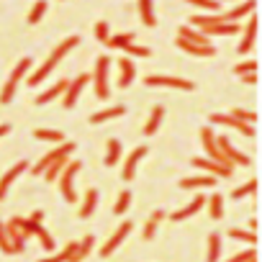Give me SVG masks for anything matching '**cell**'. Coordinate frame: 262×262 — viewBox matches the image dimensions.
<instances>
[{"label": "cell", "instance_id": "1", "mask_svg": "<svg viewBox=\"0 0 262 262\" xmlns=\"http://www.w3.org/2000/svg\"><path fill=\"white\" fill-rule=\"evenodd\" d=\"M77 44H80V39H77V36L64 39V41H62V44H59V47H57V49H54V52L47 57V62H44V64L36 70V72H31V75H29V85H31V88H39V85H41V80H47V77L52 75V70H54V67H57V64H59V62H62L67 54H70V49H75Z\"/></svg>", "mask_w": 262, "mask_h": 262}, {"label": "cell", "instance_id": "2", "mask_svg": "<svg viewBox=\"0 0 262 262\" xmlns=\"http://www.w3.org/2000/svg\"><path fill=\"white\" fill-rule=\"evenodd\" d=\"M108 67H111V57L100 54L95 59V70H93V88H95V98L98 100H108L111 98V88H108Z\"/></svg>", "mask_w": 262, "mask_h": 262}, {"label": "cell", "instance_id": "3", "mask_svg": "<svg viewBox=\"0 0 262 262\" xmlns=\"http://www.w3.org/2000/svg\"><path fill=\"white\" fill-rule=\"evenodd\" d=\"M31 70V59L29 57H24L18 64H16V70L11 72V77H8V82H6V88L0 90V103L3 105H8L13 98H16V90H18V85H21V80L26 77V72Z\"/></svg>", "mask_w": 262, "mask_h": 262}, {"label": "cell", "instance_id": "4", "mask_svg": "<svg viewBox=\"0 0 262 262\" xmlns=\"http://www.w3.org/2000/svg\"><path fill=\"white\" fill-rule=\"evenodd\" d=\"M80 170H82V162H80V160H72V162L64 165L62 175L57 178V180H59V193H62V198H64L67 203H75V201H77V193H75V175H77Z\"/></svg>", "mask_w": 262, "mask_h": 262}, {"label": "cell", "instance_id": "5", "mask_svg": "<svg viewBox=\"0 0 262 262\" xmlns=\"http://www.w3.org/2000/svg\"><path fill=\"white\" fill-rule=\"evenodd\" d=\"M75 149H77V144H75V142H62V147H57V149L47 152V155H44V157H41V160H39L34 167H31V175H41V172H44V170H47V167H49L54 160H59V157H70Z\"/></svg>", "mask_w": 262, "mask_h": 262}, {"label": "cell", "instance_id": "6", "mask_svg": "<svg viewBox=\"0 0 262 262\" xmlns=\"http://www.w3.org/2000/svg\"><path fill=\"white\" fill-rule=\"evenodd\" d=\"M201 142H203V149H206V157L208 160H213V162H219V165H226V167H234L224 155H221V149H219V144H216V134H213V128H201Z\"/></svg>", "mask_w": 262, "mask_h": 262}, {"label": "cell", "instance_id": "7", "mask_svg": "<svg viewBox=\"0 0 262 262\" xmlns=\"http://www.w3.org/2000/svg\"><path fill=\"white\" fill-rule=\"evenodd\" d=\"M147 88H175V90H195V82L183 77H167V75H152L144 80Z\"/></svg>", "mask_w": 262, "mask_h": 262}, {"label": "cell", "instance_id": "8", "mask_svg": "<svg viewBox=\"0 0 262 262\" xmlns=\"http://www.w3.org/2000/svg\"><path fill=\"white\" fill-rule=\"evenodd\" d=\"M211 123H221V126H226V128L239 131V134H244V137H254V134H257L252 123H244V121L234 118L231 113H211Z\"/></svg>", "mask_w": 262, "mask_h": 262}, {"label": "cell", "instance_id": "9", "mask_svg": "<svg viewBox=\"0 0 262 262\" xmlns=\"http://www.w3.org/2000/svg\"><path fill=\"white\" fill-rule=\"evenodd\" d=\"M216 144H219L221 155H224V157H226V160H229L234 167H236V165H242V167H249V162H252V160H249L244 152H239V149H236V147H234V144L226 139V137H216Z\"/></svg>", "mask_w": 262, "mask_h": 262}, {"label": "cell", "instance_id": "10", "mask_svg": "<svg viewBox=\"0 0 262 262\" xmlns=\"http://www.w3.org/2000/svg\"><path fill=\"white\" fill-rule=\"evenodd\" d=\"M131 229H134V224H131V221H123V224L113 231V236H111V239L100 247V257H111V254H113V252L123 244V239L131 234Z\"/></svg>", "mask_w": 262, "mask_h": 262}, {"label": "cell", "instance_id": "11", "mask_svg": "<svg viewBox=\"0 0 262 262\" xmlns=\"http://www.w3.org/2000/svg\"><path fill=\"white\" fill-rule=\"evenodd\" d=\"M90 82V75H77L75 80H70V85H67V90H64V108L70 111V108H75V103H77V98H80V93L85 90V85Z\"/></svg>", "mask_w": 262, "mask_h": 262}, {"label": "cell", "instance_id": "12", "mask_svg": "<svg viewBox=\"0 0 262 262\" xmlns=\"http://www.w3.org/2000/svg\"><path fill=\"white\" fill-rule=\"evenodd\" d=\"M193 167L206 170V172H213L216 178H231V172H234V167L219 165V162H213V160H208V157H195V160H193Z\"/></svg>", "mask_w": 262, "mask_h": 262}, {"label": "cell", "instance_id": "13", "mask_svg": "<svg viewBox=\"0 0 262 262\" xmlns=\"http://www.w3.org/2000/svg\"><path fill=\"white\" fill-rule=\"evenodd\" d=\"M257 29H259V21H257V16L252 13V18H249V24H247V29H244V34H242V41H239V47H236V52H239V54H247V52L254 47Z\"/></svg>", "mask_w": 262, "mask_h": 262}, {"label": "cell", "instance_id": "14", "mask_svg": "<svg viewBox=\"0 0 262 262\" xmlns=\"http://www.w3.org/2000/svg\"><path fill=\"white\" fill-rule=\"evenodd\" d=\"M26 170H29V162H26V160H21V162H16V165H13L3 178H0V201H3V198L8 195V188L13 185V180H16L21 172H26Z\"/></svg>", "mask_w": 262, "mask_h": 262}, {"label": "cell", "instance_id": "15", "mask_svg": "<svg viewBox=\"0 0 262 262\" xmlns=\"http://www.w3.org/2000/svg\"><path fill=\"white\" fill-rule=\"evenodd\" d=\"M147 147H137L134 152H131L128 157H126V162H123V172H121V178L123 180H131L134 178V172H137V165H139V160H144L147 157Z\"/></svg>", "mask_w": 262, "mask_h": 262}, {"label": "cell", "instance_id": "16", "mask_svg": "<svg viewBox=\"0 0 262 262\" xmlns=\"http://www.w3.org/2000/svg\"><path fill=\"white\" fill-rule=\"evenodd\" d=\"M206 206V195H195L185 208H180V211H175V213H170V219L172 221H185V219H190V216H195L201 208Z\"/></svg>", "mask_w": 262, "mask_h": 262}, {"label": "cell", "instance_id": "17", "mask_svg": "<svg viewBox=\"0 0 262 262\" xmlns=\"http://www.w3.org/2000/svg\"><path fill=\"white\" fill-rule=\"evenodd\" d=\"M118 67H121V77H118V88L123 90V88H128L131 82L137 80V67H134V62H131L128 57H121L118 59Z\"/></svg>", "mask_w": 262, "mask_h": 262}, {"label": "cell", "instance_id": "18", "mask_svg": "<svg viewBox=\"0 0 262 262\" xmlns=\"http://www.w3.org/2000/svg\"><path fill=\"white\" fill-rule=\"evenodd\" d=\"M67 85H70V80H57L49 90H44L41 95H36V105H47V103H52L54 98H59V95H64V90H67Z\"/></svg>", "mask_w": 262, "mask_h": 262}, {"label": "cell", "instance_id": "19", "mask_svg": "<svg viewBox=\"0 0 262 262\" xmlns=\"http://www.w3.org/2000/svg\"><path fill=\"white\" fill-rule=\"evenodd\" d=\"M162 118H165V105H155V108H152V113H149V118H147V123H144V128H142V134H144V137L157 134Z\"/></svg>", "mask_w": 262, "mask_h": 262}, {"label": "cell", "instance_id": "20", "mask_svg": "<svg viewBox=\"0 0 262 262\" xmlns=\"http://www.w3.org/2000/svg\"><path fill=\"white\" fill-rule=\"evenodd\" d=\"M239 31H242V26L229 24V21L216 24V26H206V29H201V34H203V36H234V34H239Z\"/></svg>", "mask_w": 262, "mask_h": 262}, {"label": "cell", "instance_id": "21", "mask_svg": "<svg viewBox=\"0 0 262 262\" xmlns=\"http://www.w3.org/2000/svg\"><path fill=\"white\" fill-rule=\"evenodd\" d=\"M175 44H178V49H183L185 54H193V57H216V47H198V44H190L180 36Z\"/></svg>", "mask_w": 262, "mask_h": 262}, {"label": "cell", "instance_id": "22", "mask_svg": "<svg viewBox=\"0 0 262 262\" xmlns=\"http://www.w3.org/2000/svg\"><path fill=\"white\" fill-rule=\"evenodd\" d=\"M213 185H216L213 175H195V178H183L180 180L183 190H198V188H213Z\"/></svg>", "mask_w": 262, "mask_h": 262}, {"label": "cell", "instance_id": "23", "mask_svg": "<svg viewBox=\"0 0 262 262\" xmlns=\"http://www.w3.org/2000/svg\"><path fill=\"white\" fill-rule=\"evenodd\" d=\"M6 231H8V239H11V244H13V252H16V254H21V252L26 249V234L16 226V221H13V219L6 224Z\"/></svg>", "mask_w": 262, "mask_h": 262}, {"label": "cell", "instance_id": "24", "mask_svg": "<svg viewBox=\"0 0 262 262\" xmlns=\"http://www.w3.org/2000/svg\"><path fill=\"white\" fill-rule=\"evenodd\" d=\"M254 8H257V0H247V3H242V6H236V8L226 11V13H224V21L234 24V21H239V18H244V16L254 13Z\"/></svg>", "mask_w": 262, "mask_h": 262}, {"label": "cell", "instance_id": "25", "mask_svg": "<svg viewBox=\"0 0 262 262\" xmlns=\"http://www.w3.org/2000/svg\"><path fill=\"white\" fill-rule=\"evenodd\" d=\"M121 142L118 139H108V144H105V157H103V165L105 167H116L118 165V160H121Z\"/></svg>", "mask_w": 262, "mask_h": 262}, {"label": "cell", "instance_id": "26", "mask_svg": "<svg viewBox=\"0 0 262 262\" xmlns=\"http://www.w3.org/2000/svg\"><path fill=\"white\" fill-rule=\"evenodd\" d=\"M221 257V236L213 231L208 234V242H206V262H219Z\"/></svg>", "mask_w": 262, "mask_h": 262}, {"label": "cell", "instance_id": "27", "mask_svg": "<svg viewBox=\"0 0 262 262\" xmlns=\"http://www.w3.org/2000/svg\"><path fill=\"white\" fill-rule=\"evenodd\" d=\"M139 13H142L144 26H149V29H155V26H157V16H155V0H139Z\"/></svg>", "mask_w": 262, "mask_h": 262}, {"label": "cell", "instance_id": "28", "mask_svg": "<svg viewBox=\"0 0 262 262\" xmlns=\"http://www.w3.org/2000/svg\"><path fill=\"white\" fill-rule=\"evenodd\" d=\"M178 36H180V39H185V41H190V44H198V47H211V44H208V36H203L201 31L188 29V26H180Z\"/></svg>", "mask_w": 262, "mask_h": 262}, {"label": "cell", "instance_id": "29", "mask_svg": "<svg viewBox=\"0 0 262 262\" xmlns=\"http://www.w3.org/2000/svg\"><path fill=\"white\" fill-rule=\"evenodd\" d=\"M126 113V105H113V108H105V111H98L90 116V123H103V121H111V118H118Z\"/></svg>", "mask_w": 262, "mask_h": 262}, {"label": "cell", "instance_id": "30", "mask_svg": "<svg viewBox=\"0 0 262 262\" xmlns=\"http://www.w3.org/2000/svg\"><path fill=\"white\" fill-rule=\"evenodd\" d=\"M95 206H98V190L95 188H90L88 193H85V201H82V206H80V219H90L93 216V211H95Z\"/></svg>", "mask_w": 262, "mask_h": 262}, {"label": "cell", "instance_id": "31", "mask_svg": "<svg viewBox=\"0 0 262 262\" xmlns=\"http://www.w3.org/2000/svg\"><path fill=\"white\" fill-rule=\"evenodd\" d=\"M93 244H95V236H93V234L82 236V242H77V249H75V254H72V259H70V262H82V259L90 254Z\"/></svg>", "mask_w": 262, "mask_h": 262}, {"label": "cell", "instance_id": "32", "mask_svg": "<svg viewBox=\"0 0 262 262\" xmlns=\"http://www.w3.org/2000/svg\"><path fill=\"white\" fill-rule=\"evenodd\" d=\"M67 162H70V157H59V160H54V162L44 170V180H47V183H57V178L62 175V170H64Z\"/></svg>", "mask_w": 262, "mask_h": 262}, {"label": "cell", "instance_id": "33", "mask_svg": "<svg viewBox=\"0 0 262 262\" xmlns=\"http://www.w3.org/2000/svg\"><path fill=\"white\" fill-rule=\"evenodd\" d=\"M34 137L39 142H54V144H62L64 142V131H54V128H36Z\"/></svg>", "mask_w": 262, "mask_h": 262}, {"label": "cell", "instance_id": "34", "mask_svg": "<svg viewBox=\"0 0 262 262\" xmlns=\"http://www.w3.org/2000/svg\"><path fill=\"white\" fill-rule=\"evenodd\" d=\"M208 216H211L213 221L224 219V195H221V193H213V195H211V201H208Z\"/></svg>", "mask_w": 262, "mask_h": 262}, {"label": "cell", "instance_id": "35", "mask_svg": "<svg viewBox=\"0 0 262 262\" xmlns=\"http://www.w3.org/2000/svg\"><path fill=\"white\" fill-rule=\"evenodd\" d=\"M259 190V183H257V178H252L249 183H244V185H239L234 193H231V198L234 201H239V198H247V195H254Z\"/></svg>", "mask_w": 262, "mask_h": 262}, {"label": "cell", "instance_id": "36", "mask_svg": "<svg viewBox=\"0 0 262 262\" xmlns=\"http://www.w3.org/2000/svg\"><path fill=\"white\" fill-rule=\"evenodd\" d=\"M75 249H77V242H70L59 254H54V257H44V259H39V262H70L72 254H75Z\"/></svg>", "mask_w": 262, "mask_h": 262}, {"label": "cell", "instance_id": "37", "mask_svg": "<svg viewBox=\"0 0 262 262\" xmlns=\"http://www.w3.org/2000/svg\"><path fill=\"white\" fill-rule=\"evenodd\" d=\"M128 44H134V34H131V31L108 39V47H111V49H123V47H128Z\"/></svg>", "mask_w": 262, "mask_h": 262}, {"label": "cell", "instance_id": "38", "mask_svg": "<svg viewBox=\"0 0 262 262\" xmlns=\"http://www.w3.org/2000/svg\"><path fill=\"white\" fill-rule=\"evenodd\" d=\"M44 13H47V3H44V0H36L34 8H31V13H29V24L36 26V24L44 18Z\"/></svg>", "mask_w": 262, "mask_h": 262}, {"label": "cell", "instance_id": "39", "mask_svg": "<svg viewBox=\"0 0 262 262\" xmlns=\"http://www.w3.org/2000/svg\"><path fill=\"white\" fill-rule=\"evenodd\" d=\"M234 118H239V121H244V123H257V111H244V108H231L229 111Z\"/></svg>", "mask_w": 262, "mask_h": 262}, {"label": "cell", "instance_id": "40", "mask_svg": "<svg viewBox=\"0 0 262 262\" xmlns=\"http://www.w3.org/2000/svg\"><path fill=\"white\" fill-rule=\"evenodd\" d=\"M128 206H131V193H128V190H123V193L118 195L116 206H113V213H116V216H123Z\"/></svg>", "mask_w": 262, "mask_h": 262}, {"label": "cell", "instance_id": "41", "mask_svg": "<svg viewBox=\"0 0 262 262\" xmlns=\"http://www.w3.org/2000/svg\"><path fill=\"white\" fill-rule=\"evenodd\" d=\"M231 239H239V242H247V244H257V234L254 231H244V229H231L229 231Z\"/></svg>", "mask_w": 262, "mask_h": 262}, {"label": "cell", "instance_id": "42", "mask_svg": "<svg viewBox=\"0 0 262 262\" xmlns=\"http://www.w3.org/2000/svg\"><path fill=\"white\" fill-rule=\"evenodd\" d=\"M0 252L3 254H16L13 252V244H11V239H8V231H6V224L0 221Z\"/></svg>", "mask_w": 262, "mask_h": 262}, {"label": "cell", "instance_id": "43", "mask_svg": "<svg viewBox=\"0 0 262 262\" xmlns=\"http://www.w3.org/2000/svg\"><path fill=\"white\" fill-rule=\"evenodd\" d=\"M36 236H39V242H41V249H44V252H54V239H52V234H49L44 226H41V231H39Z\"/></svg>", "mask_w": 262, "mask_h": 262}, {"label": "cell", "instance_id": "44", "mask_svg": "<svg viewBox=\"0 0 262 262\" xmlns=\"http://www.w3.org/2000/svg\"><path fill=\"white\" fill-rule=\"evenodd\" d=\"M257 67H259V64H257L254 59H249V62H239V64L234 67V72H236V75L242 77V75H249V72H257Z\"/></svg>", "mask_w": 262, "mask_h": 262}, {"label": "cell", "instance_id": "45", "mask_svg": "<svg viewBox=\"0 0 262 262\" xmlns=\"http://www.w3.org/2000/svg\"><path fill=\"white\" fill-rule=\"evenodd\" d=\"M226 262H257V252L254 249H247V252H236L231 259H226Z\"/></svg>", "mask_w": 262, "mask_h": 262}, {"label": "cell", "instance_id": "46", "mask_svg": "<svg viewBox=\"0 0 262 262\" xmlns=\"http://www.w3.org/2000/svg\"><path fill=\"white\" fill-rule=\"evenodd\" d=\"M185 3L198 6V8H206V11H219V8H221L219 0H185Z\"/></svg>", "mask_w": 262, "mask_h": 262}, {"label": "cell", "instance_id": "47", "mask_svg": "<svg viewBox=\"0 0 262 262\" xmlns=\"http://www.w3.org/2000/svg\"><path fill=\"white\" fill-rule=\"evenodd\" d=\"M123 52H126V54H131V57H149V54H152V49H147V47H137V44L123 47Z\"/></svg>", "mask_w": 262, "mask_h": 262}, {"label": "cell", "instance_id": "48", "mask_svg": "<svg viewBox=\"0 0 262 262\" xmlns=\"http://www.w3.org/2000/svg\"><path fill=\"white\" fill-rule=\"evenodd\" d=\"M95 39L98 41H108L111 39V31H108V24L105 21H98L95 24Z\"/></svg>", "mask_w": 262, "mask_h": 262}, {"label": "cell", "instance_id": "49", "mask_svg": "<svg viewBox=\"0 0 262 262\" xmlns=\"http://www.w3.org/2000/svg\"><path fill=\"white\" fill-rule=\"evenodd\" d=\"M157 234V221H147L144 224V239H152Z\"/></svg>", "mask_w": 262, "mask_h": 262}, {"label": "cell", "instance_id": "50", "mask_svg": "<svg viewBox=\"0 0 262 262\" xmlns=\"http://www.w3.org/2000/svg\"><path fill=\"white\" fill-rule=\"evenodd\" d=\"M242 80L247 85H257V72H249V75H242Z\"/></svg>", "mask_w": 262, "mask_h": 262}, {"label": "cell", "instance_id": "51", "mask_svg": "<svg viewBox=\"0 0 262 262\" xmlns=\"http://www.w3.org/2000/svg\"><path fill=\"white\" fill-rule=\"evenodd\" d=\"M162 219H165V211H160V208H157V211H152V216H149V221H157V224H160Z\"/></svg>", "mask_w": 262, "mask_h": 262}, {"label": "cell", "instance_id": "52", "mask_svg": "<svg viewBox=\"0 0 262 262\" xmlns=\"http://www.w3.org/2000/svg\"><path fill=\"white\" fill-rule=\"evenodd\" d=\"M29 219H31V221H39V224H41V219H44V211H34V213H31Z\"/></svg>", "mask_w": 262, "mask_h": 262}, {"label": "cell", "instance_id": "53", "mask_svg": "<svg viewBox=\"0 0 262 262\" xmlns=\"http://www.w3.org/2000/svg\"><path fill=\"white\" fill-rule=\"evenodd\" d=\"M8 131H11V123H0V137H6Z\"/></svg>", "mask_w": 262, "mask_h": 262}, {"label": "cell", "instance_id": "54", "mask_svg": "<svg viewBox=\"0 0 262 262\" xmlns=\"http://www.w3.org/2000/svg\"><path fill=\"white\" fill-rule=\"evenodd\" d=\"M219 3H221V0H219Z\"/></svg>", "mask_w": 262, "mask_h": 262}]
</instances>
